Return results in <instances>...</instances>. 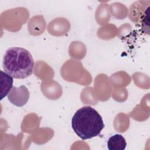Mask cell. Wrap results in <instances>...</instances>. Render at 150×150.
<instances>
[{
	"label": "cell",
	"mask_w": 150,
	"mask_h": 150,
	"mask_svg": "<svg viewBox=\"0 0 150 150\" xmlns=\"http://www.w3.org/2000/svg\"><path fill=\"white\" fill-rule=\"evenodd\" d=\"M71 127L78 137L85 140L98 136L104 127L100 114L90 106L79 109L71 119Z\"/></svg>",
	"instance_id": "1"
},
{
	"label": "cell",
	"mask_w": 150,
	"mask_h": 150,
	"mask_svg": "<svg viewBox=\"0 0 150 150\" xmlns=\"http://www.w3.org/2000/svg\"><path fill=\"white\" fill-rule=\"evenodd\" d=\"M2 66L5 72L13 78L23 79L33 73L35 63L28 50L22 47H13L6 51Z\"/></svg>",
	"instance_id": "2"
},
{
	"label": "cell",
	"mask_w": 150,
	"mask_h": 150,
	"mask_svg": "<svg viewBox=\"0 0 150 150\" xmlns=\"http://www.w3.org/2000/svg\"><path fill=\"white\" fill-rule=\"evenodd\" d=\"M150 1H138L129 9V18L142 33L149 35Z\"/></svg>",
	"instance_id": "3"
},
{
	"label": "cell",
	"mask_w": 150,
	"mask_h": 150,
	"mask_svg": "<svg viewBox=\"0 0 150 150\" xmlns=\"http://www.w3.org/2000/svg\"><path fill=\"white\" fill-rule=\"evenodd\" d=\"M8 100L17 107H22L26 104L29 98V92L25 86L19 87H13L8 96Z\"/></svg>",
	"instance_id": "4"
},
{
	"label": "cell",
	"mask_w": 150,
	"mask_h": 150,
	"mask_svg": "<svg viewBox=\"0 0 150 150\" xmlns=\"http://www.w3.org/2000/svg\"><path fill=\"white\" fill-rule=\"evenodd\" d=\"M126 146L125 139L121 134H115L111 136L107 141V148L109 150H124Z\"/></svg>",
	"instance_id": "5"
},
{
	"label": "cell",
	"mask_w": 150,
	"mask_h": 150,
	"mask_svg": "<svg viewBox=\"0 0 150 150\" xmlns=\"http://www.w3.org/2000/svg\"><path fill=\"white\" fill-rule=\"evenodd\" d=\"M1 73L2 89L1 100H2L5 97L8 96V93L13 87V77L2 70L1 71Z\"/></svg>",
	"instance_id": "6"
}]
</instances>
